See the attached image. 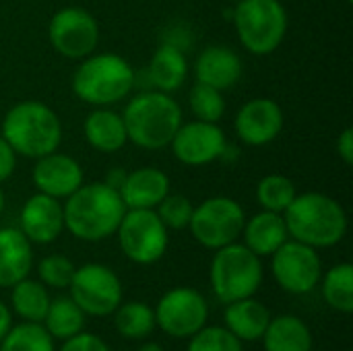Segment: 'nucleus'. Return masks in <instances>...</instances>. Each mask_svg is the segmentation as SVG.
I'll return each instance as SVG.
<instances>
[{"instance_id": "nucleus-1", "label": "nucleus", "mask_w": 353, "mask_h": 351, "mask_svg": "<svg viewBox=\"0 0 353 351\" xmlns=\"http://www.w3.org/2000/svg\"><path fill=\"white\" fill-rule=\"evenodd\" d=\"M64 209V228L83 242H99L116 234L126 205L120 192L105 182H91L77 188Z\"/></svg>"}, {"instance_id": "nucleus-2", "label": "nucleus", "mask_w": 353, "mask_h": 351, "mask_svg": "<svg viewBox=\"0 0 353 351\" xmlns=\"http://www.w3.org/2000/svg\"><path fill=\"white\" fill-rule=\"evenodd\" d=\"M283 219L292 240L316 250L337 246L347 234L345 209L323 192L296 194L292 205L283 211Z\"/></svg>"}, {"instance_id": "nucleus-3", "label": "nucleus", "mask_w": 353, "mask_h": 351, "mask_svg": "<svg viewBox=\"0 0 353 351\" xmlns=\"http://www.w3.org/2000/svg\"><path fill=\"white\" fill-rule=\"evenodd\" d=\"M2 139L17 155L39 159L58 151L62 143V124L50 106L29 99L6 112L2 120Z\"/></svg>"}, {"instance_id": "nucleus-4", "label": "nucleus", "mask_w": 353, "mask_h": 351, "mask_svg": "<svg viewBox=\"0 0 353 351\" xmlns=\"http://www.w3.org/2000/svg\"><path fill=\"white\" fill-rule=\"evenodd\" d=\"M128 141L141 149H163L182 126V108L168 93L143 91L132 97L122 114Z\"/></svg>"}, {"instance_id": "nucleus-5", "label": "nucleus", "mask_w": 353, "mask_h": 351, "mask_svg": "<svg viewBox=\"0 0 353 351\" xmlns=\"http://www.w3.org/2000/svg\"><path fill=\"white\" fill-rule=\"evenodd\" d=\"M137 72L118 54H91L83 58L72 74V91L79 99L91 106H112L122 101L132 87Z\"/></svg>"}, {"instance_id": "nucleus-6", "label": "nucleus", "mask_w": 353, "mask_h": 351, "mask_svg": "<svg viewBox=\"0 0 353 351\" xmlns=\"http://www.w3.org/2000/svg\"><path fill=\"white\" fill-rule=\"evenodd\" d=\"M263 283V263L244 244H228L215 250L211 261V290L223 304L252 298Z\"/></svg>"}, {"instance_id": "nucleus-7", "label": "nucleus", "mask_w": 353, "mask_h": 351, "mask_svg": "<svg viewBox=\"0 0 353 351\" xmlns=\"http://www.w3.org/2000/svg\"><path fill=\"white\" fill-rule=\"evenodd\" d=\"M240 43L254 56L275 52L288 31V10L279 0H240L234 10Z\"/></svg>"}, {"instance_id": "nucleus-8", "label": "nucleus", "mask_w": 353, "mask_h": 351, "mask_svg": "<svg viewBox=\"0 0 353 351\" xmlns=\"http://www.w3.org/2000/svg\"><path fill=\"white\" fill-rule=\"evenodd\" d=\"M170 230L155 209H126L116 234L124 257L137 265L157 263L170 244Z\"/></svg>"}, {"instance_id": "nucleus-9", "label": "nucleus", "mask_w": 353, "mask_h": 351, "mask_svg": "<svg viewBox=\"0 0 353 351\" xmlns=\"http://www.w3.org/2000/svg\"><path fill=\"white\" fill-rule=\"evenodd\" d=\"M244 223L246 215L238 201L230 197H213L192 211L188 228L201 246L217 250L234 244L242 236Z\"/></svg>"}, {"instance_id": "nucleus-10", "label": "nucleus", "mask_w": 353, "mask_h": 351, "mask_svg": "<svg viewBox=\"0 0 353 351\" xmlns=\"http://www.w3.org/2000/svg\"><path fill=\"white\" fill-rule=\"evenodd\" d=\"M70 298L89 317L101 319L116 312L122 304V283L118 275L99 263H87L74 269L70 281Z\"/></svg>"}, {"instance_id": "nucleus-11", "label": "nucleus", "mask_w": 353, "mask_h": 351, "mask_svg": "<svg viewBox=\"0 0 353 351\" xmlns=\"http://www.w3.org/2000/svg\"><path fill=\"white\" fill-rule=\"evenodd\" d=\"M155 325L174 339H190L207 325L209 304L194 288H172L155 306Z\"/></svg>"}, {"instance_id": "nucleus-12", "label": "nucleus", "mask_w": 353, "mask_h": 351, "mask_svg": "<svg viewBox=\"0 0 353 351\" xmlns=\"http://www.w3.org/2000/svg\"><path fill=\"white\" fill-rule=\"evenodd\" d=\"M273 277L277 285L294 296L310 294L323 277V263L316 248L298 240H285L273 254Z\"/></svg>"}, {"instance_id": "nucleus-13", "label": "nucleus", "mask_w": 353, "mask_h": 351, "mask_svg": "<svg viewBox=\"0 0 353 351\" xmlns=\"http://www.w3.org/2000/svg\"><path fill=\"white\" fill-rule=\"evenodd\" d=\"M48 37L52 48L70 60H83L93 54L99 41V27L95 17L79 6H66L58 10L50 25Z\"/></svg>"}, {"instance_id": "nucleus-14", "label": "nucleus", "mask_w": 353, "mask_h": 351, "mask_svg": "<svg viewBox=\"0 0 353 351\" xmlns=\"http://www.w3.org/2000/svg\"><path fill=\"white\" fill-rule=\"evenodd\" d=\"M170 145L176 159L192 168L219 159L228 149L225 132L217 126V122L203 120L182 124Z\"/></svg>"}, {"instance_id": "nucleus-15", "label": "nucleus", "mask_w": 353, "mask_h": 351, "mask_svg": "<svg viewBox=\"0 0 353 351\" xmlns=\"http://www.w3.org/2000/svg\"><path fill=\"white\" fill-rule=\"evenodd\" d=\"M234 128L246 145L263 147L283 130V110L269 97L250 99L238 110Z\"/></svg>"}, {"instance_id": "nucleus-16", "label": "nucleus", "mask_w": 353, "mask_h": 351, "mask_svg": "<svg viewBox=\"0 0 353 351\" xmlns=\"http://www.w3.org/2000/svg\"><path fill=\"white\" fill-rule=\"evenodd\" d=\"M31 180L37 192L54 199H68L83 186V168L70 155L54 151L35 161Z\"/></svg>"}, {"instance_id": "nucleus-17", "label": "nucleus", "mask_w": 353, "mask_h": 351, "mask_svg": "<svg viewBox=\"0 0 353 351\" xmlns=\"http://www.w3.org/2000/svg\"><path fill=\"white\" fill-rule=\"evenodd\" d=\"M29 242L50 244L64 230V209L58 199L37 192L27 199L21 211V228Z\"/></svg>"}, {"instance_id": "nucleus-18", "label": "nucleus", "mask_w": 353, "mask_h": 351, "mask_svg": "<svg viewBox=\"0 0 353 351\" xmlns=\"http://www.w3.org/2000/svg\"><path fill=\"white\" fill-rule=\"evenodd\" d=\"M194 74H196V83L225 91L240 81L242 60L232 48L209 46L199 54L194 64Z\"/></svg>"}, {"instance_id": "nucleus-19", "label": "nucleus", "mask_w": 353, "mask_h": 351, "mask_svg": "<svg viewBox=\"0 0 353 351\" xmlns=\"http://www.w3.org/2000/svg\"><path fill=\"white\" fill-rule=\"evenodd\" d=\"M118 192L126 209H155L170 194V178L157 168H139L126 174Z\"/></svg>"}, {"instance_id": "nucleus-20", "label": "nucleus", "mask_w": 353, "mask_h": 351, "mask_svg": "<svg viewBox=\"0 0 353 351\" xmlns=\"http://www.w3.org/2000/svg\"><path fill=\"white\" fill-rule=\"evenodd\" d=\"M33 267L31 242L17 228L0 230V288H12Z\"/></svg>"}, {"instance_id": "nucleus-21", "label": "nucleus", "mask_w": 353, "mask_h": 351, "mask_svg": "<svg viewBox=\"0 0 353 351\" xmlns=\"http://www.w3.org/2000/svg\"><path fill=\"white\" fill-rule=\"evenodd\" d=\"M186 74H188V60L184 52L174 43H163L161 48H157L145 68L147 83L161 93L178 91L184 85Z\"/></svg>"}, {"instance_id": "nucleus-22", "label": "nucleus", "mask_w": 353, "mask_h": 351, "mask_svg": "<svg viewBox=\"0 0 353 351\" xmlns=\"http://www.w3.org/2000/svg\"><path fill=\"white\" fill-rule=\"evenodd\" d=\"M244 246L250 248L256 257H271L288 238L285 219L281 213L261 211L244 223L242 230Z\"/></svg>"}, {"instance_id": "nucleus-23", "label": "nucleus", "mask_w": 353, "mask_h": 351, "mask_svg": "<svg viewBox=\"0 0 353 351\" xmlns=\"http://www.w3.org/2000/svg\"><path fill=\"white\" fill-rule=\"evenodd\" d=\"M261 341L265 351H312L314 348L310 327L294 314L271 319Z\"/></svg>"}, {"instance_id": "nucleus-24", "label": "nucleus", "mask_w": 353, "mask_h": 351, "mask_svg": "<svg viewBox=\"0 0 353 351\" xmlns=\"http://www.w3.org/2000/svg\"><path fill=\"white\" fill-rule=\"evenodd\" d=\"M225 329L234 333L242 343L244 341H259L271 321L269 308L259 302L254 296L244 298L232 304H225Z\"/></svg>"}, {"instance_id": "nucleus-25", "label": "nucleus", "mask_w": 353, "mask_h": 351, "mask_svg": "<svg viewBox=\"0 0 353 351\" xmlns=\"http://www.w3.org/2000/svg\"><path fill=\"white\" fill-rule=\"evenodd\" d=\"M83 132H85L87 143L101 153H116L128 141L122 116L108 108H99L91 112L85 118Z\"/></svg>"}, {"instance_id": "nucleus-26", "label": "nucleus", "mask_w": 353, "mask_h": 351, "mask_svg": "<svg viewBox=\"0 0 353 351\" xmlns=\"http://www.w3.org/2000/svg\"><path fill=\"white\" fill-rule=\"evenodd\" d=\"M10 306L17 317H21L25 323H43L46 312L50 308V294L43 283L33 279H21L10 288Z\"/></svg>"}, {"instance_id": "nucleus-27", "label": "nucleus", "mask_w": 353, "mask_h": 351, "mask_svg": "<svg viewBox=\"0 0 353 351\" xmlns=\"http://www.w3.org/2000/svg\"><path fill=\"white\" fill-rule=\"evenodd\" d=\"M85 312L74 304L72 298H56L50 302V308L43 319L46 331L52 335V339H68L83 331L85 327Z\"/></svg>"}, {"instance_id": "nucleus-28", "label": "nucleus", "mask_w": 353, "mask_h": 351, "mask_svg": "<svg viewBox=\"0 0 353 351\" xmlns=\"http://www.w3.org/2000/svg\"><path fill=\"white\" fill-rule=\"evenodd\" d=\"M114 327L124 339H145L155 331V312L145 302L120 304L114 312Z\"/></svg>"}, {"instance_id": "nucleus-29", "label": "nucleus", "mask_w": 353, "mask_h": 351, "mask_svg": "<svg viewBox=\"0 0 353 351\" xmlns=\"http://www.w3.org/2000/svg\"><path fill=\"white\" fill-rule=\"evenodd\" d=\"M323 279V298L325 302L341 314L353 312V267L350 263L335 265L329 269Z\"/></svg>"}, {"instance_id": "nucleus-30", "label": "nucleus", "mask_w": 353, "mask_h": 351, "mask_svg": "<svg viewBox=\"0 0 353 351\" xmlns=\"http://www.w3.org/2000/svg\"><path fill=\"white\" fill-rule=\"evenodd\" d=\"M0 351H56V345L41 323L23 321L8 329L0 341Z\"/></svg>"}, {"instance_id": "nucleus-31", "label": "nucleus", "mask_w": 353, "mask_h": 351, "mask_svg": "<svg viewBox=\"0 0 353 351\" xmlns=\"http://www.w3.org/2000/svg\"><path fill=\"white\" fill-rule=\"evenodd\" d=\"M296 194L298 192H296L294 182L281 174H269L256 186V199L261 207L273 213H283L292 205Z\"/></svg>"}, {"instance_id": "nucleus-32", "label": "nucleus", "mask_w": 353, "mask_h": 351, "mask_svg": "<svg viewBox=\"0 0 353 351\" xmlns=\"http://www.w3.org/2000/svg\"><path fill=\"white\" fill-rule=\"evenodd\" d=\"M190 110L196 120L203 122H219L225 112V101L219 89L196 83L190 89Z\"/></svg>"}, {"instance_id": "nucleus-33", "label": "nucleus", "mask_w": 353, "mask_h": 351, "mask_svg": "<svg viewBox=\"0 0 353 351\" xmlns=\"http://www.w3.org/2000/svg\"><path fill=\"white\" fill-rule=\"evenodd\" d=\"M186 351H244V345L225 327H207L205 325L201 331H196L190 337Z\"/></svg>"}, {"instance_id": "nucleus-34", "label": "nucleus", "mask_w": 353, "mask_h": 351, "mask_svg": "<svg viewBox=\"0 0 353 351\" xmlns=\"http://www.w3.org/2000/svg\"><path fill=\"white\" fill-rule=\"evenodd\" d=\"M74 265L68 257L64 254H48L46 259L39 261L37 273L43 285L48 288H56V290H64L70 285L72 275H74Z\"/></svg>"}, {"instance_id": "nucleus-35", "label": "nucleus", "mask_w": 353, "mask_h": 351, "mask_svg": "<svg viewBox=\"0 0 353 351\" xmlns=\"http://www.w3.org/2000/svg\"><path fill=\"white\" fill-rule=\"evenodd\" d=\"M192 203L184 194H168L159 205H157V215L163 221L168 230H184L190 223L192 217Z\"/></svg>"}, {"instance_id": "nucleus-36", "label": "nucleus", "mask_w": 353, "mask_h": 351, "mask_svg": "<svg viewBox=\"0 0 353 351\" xmlns=\"http://www.w3.org/2000/svg\"><path fill=\"white\" fill-rule=\"evenodd\" d=\"M58 351H110V348L99 335L81 331V333L64 339L62 348Z\"/></svg>"}, {"instance_id": "nucleus-37", "label": "nucleus", "mask_w": 353, "mask_h": 351, "mask_svg": "<svg viewBox=\"0 0 353 351\" xmlns=\"http://www.w3.org/2000/svg\"><path fill=\"white\" fill-rule=\"evenodd\" d=\"M17 168V153L12 151V147L0 137V184L6 182L12 172Z\"/></svg>"}, {"instance_id": "nucleus-38", "label": "nucleus", "mask_w": 353, "mask_h": 351, "mask_svg": "<svg viewBox=\"0 0 353 351\" xmlns=\"http://www.w3.org/2000/svg\"><path fill=\"white\" fill-rule=\"evenodd\" d=\"M337 155L343 159L345 166L353 163V128H350V126L337 139Z\"/></svg>"}, {"instance_id": "nucleus-39", "label": "nucleus", "mask_w": 353, "mask_h": 351, "mask_svg": "<svg viewBox=\"0 0 353 351\" xmlns=\"http://www.w3.org/2000/svg\"><path fill=\"white\" fill-rule=\"evenodd\" d=\"M12 327V317H10V310L6 308V304L0 300V341L2 337L8 333V329Z\"/></svg>"}, {"instance_id": "nucleus-40", "label": "nucleus", "mask_w": 353, "mask_h": 351, "mask_svg": "<svg viewBox=\"0 0 353 351\" xmlns=\"http://www.w3.org/2000/svg\"><path fill=\"white\" fill-rule=\"evenodd\" d=\"M124 180H126V172L124 170H112L105 176V184L112 186V188H116V190H120V186L124 184Z\"/></svg>"}, {"instance_id": "nucleus-41", "label": "nucleus", "mask_w": 353, "mask_h": 351, "mask_svg": "<svg viewBox=\"0 0 353 351\" xmlns=\"http://www.w3.org/2000/svg\"><path fill=\"white\" fill-rule=\"evenodd\" d=\"M137 351H163V348L159 343H155V341H147V343H143Z\"/></svg>"}, {"instance_id": "nucleus-42", "label": "nucleus", "mask_w": 353, "mask_h": 351, "mask_svg": "<svg viewBox=\"0 0 353 351\" xmlns=\"http://www.w3.org/2000/svg\"><path fill=\"white\" fill-rule=\"evenodd\" d=\"M4 192H2V188H0V215H2V211H4Z\"/></svg>"}, {"instance_id": "nucleus-43", "label": "nucleus", "mask_w": 353, "mask_h": 351, "mask_svg": "<svg viewBox=\"0 0 353 351\" xmlns=\"http://www.w3.org/2000/svg\"><path fill=\"white\" fill-rule=\"evenodd\" d=\"M345 2H352V0H345Z\"/></svg>"}, {"instance_id": "nucleus-44", "label": "nucleus", "mask_w": 353, "mask_h": 351, "mask_svg": "<svg viewBox=\"0 0 353 351\" xmlns=\"http://www.w3.org/2000/svg\"><path fill=\"white\" fill-rule=\"evenodd\" d=\"M234 2H240V0H234Z\"/></svg>"}]
</instances>
